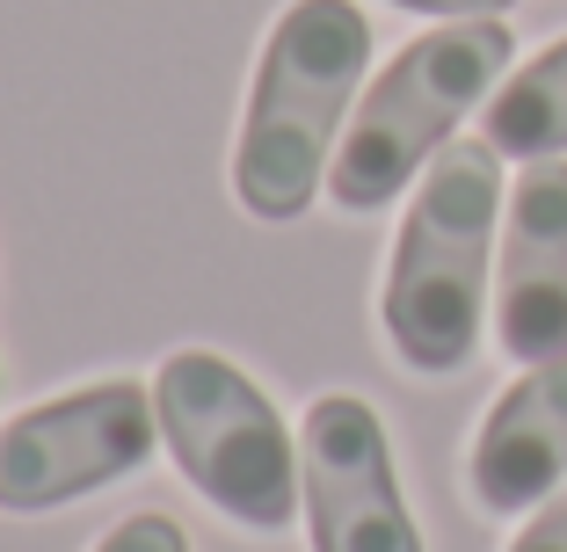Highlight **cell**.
I'll return each instance as SVG.
<instances>
[{"label":"cell","mask_w":567,"mask_h":552,"mask_svg":"<svg viewBox=\"0 0 567 552\" xmlns=\"http://www.w3.org/2000/svg\"><path fill=\"white\" fill-rule=\"evenodd\" d=\"M509 51H517V37L502 30V15L422 30L408 51H393V66L357 95V117L328 168V197L342 211L393 204L451 146V132L473 110H487V95L509 73Z\"/></svg>","instance_id":"3957f363"},{"label":"cell","mask_w":567,"mask_h":552,"mask_svg":"<svg viewBox=\"0 0 567 552\" xmlns=\"http://www.w3.org/2000/svg\"><path fill=\"white\" fill-rule=\"evenodd\" d=\"M495 342L509 364L567 356V160H524L495 262Z\"/></svg>","instance_id":"52a82bcc"},{"label":"cell","mask_w":567,"mask_h":552,"mask_svg":"<svg viewBox=\"0 0 567 552\" xmlns=\"http://www.w3.org/2000/svg\"><path fill=\"white\" fill-rule=\"evenodd\" d=\"M95 552H189V538H183V523H175V517L138 509V517L110 523V531L95 538Z\"/></svg>","instance_id":"30bf717a"},{"label":"cell","mask_w":567,"mask_h":552,"mask_svg":"<svg viewBox=\"0 0 567 552\" xmlns=\"http://www.w3.org/2000/svg\"><path fill=\"white\" fill-rule=\"evenodd\" d=\"M371 66V22L357 0H291L269 30L234 138V204L262 226H291L328 189L334 146L357 117Z\"/></svg>","instance_id":"6da1fadb"},{"label":"cell","mask_w":567,"mask_h":552,"mask_svg":"<svg viewBox=\"0 0 567 552\" xmlns=\"http://www.w3.org/2000/svg\"><path fill=\"white\" fill-rule=\"evenodd\" d=\"M509 552H567V487H553V502L524 523V538Z\"/></svg>","instance_id":"8fae6325"},{"label":"cell","mask_w":567,"mask_h":552,"mask_svg":"<svg viewBox=\"0 0 567 552\" xmlns=\"http://www.w3.org/2000/svg\"><path fill=\"white\" fill-rule=\"evenodd\" d=\"M481 138L502 160H560L567 153V37L487 95Z\"/></svg>","instance_id":"9c48e42d"},{"label":"cell","mask_w":567,"mask_h":552,"mask_svg":"<svg viewBox=\"0 0 567 552\" xmlns=\"http://www.w3.org/2000/svg\"><path fill=\"white\" fill-rule=\"evenodd\" d=\"M567 480V356L532 364L495 407L466 458V487L487 517L538 509Z\"/></svg>","instance_id":"ba28073f"},{"label":"cell","mask_w":567,"mask_h":552,"mask_svg":"<svg viewBox=\"0 0 567 552\" xmlns=\"http://www.w3.org/2000/svg\"><path fill=\"white\" fill-rule=\"evenodd\" d=\"M408 15H444V22H481V15H509L517 0H393Z\"/></svg>","instance_id":"7c38bea8"},{"label":"cell","mask_w":567,"mask_h":552,"mask_svg":"<svg viewBox=\"0 0 567 552\" xmlns=\"http://www.w3.org/2000/svg\"><path fill=\"white\" fill-rule=\"evenodd\" d=\"M153 451H161V415H153V385L138 378H95L81 393L22 407L0 429V517L66 509L138 472Z\"/></svg>","instance_id":"5b68a950"},{"label":"cell","mask_w":567,"mask_h":552,"mask_svg":"<svg viewBox=\"0 0 567 552\" xmlns=\"http://www.w3.org/2000/svg\"><path fill=\"white\" fill-rule=\"evenodd\" d=\"M161 444L218 517L248 531H284L306 502L299 436L284 429L269 393L218 350H167L153 371Z\"/></svg>","instance_id":"277c9868"},{"label":"cell","mask_w":567,"mask_h":552,"mask_svg":"<svg viewBox=\"0 0 567 552\" xmlns=\"http://www.w3.org/2000/svg\"><path fill=\"white\" fill-rule=\"evenodd\" d=\"M495 226H502V153L487 138H451L422 168L401 233H393V254H385L379 320L408 371L451 378L481 350Z\"/></svg>","instance_id":"7a4b0ae2"},{"label":"cell","mask_w":567,"mask_h":552,"mask_svg":"<svg viewBox=\"0 0 567 552\" xmlns=\"http://www.w3.org/2000/svg\"><path fill=\"white\" fill-rule=\"evenodd\" d=\"M299 480H306V531L313 552H422L408 517L393 444L371 400L320 393L299 429Z\"/></svg>","instance_id":"8992f818"}]
</instances>
